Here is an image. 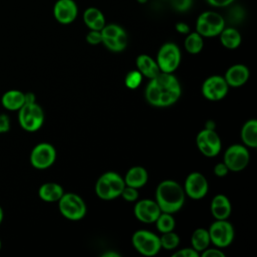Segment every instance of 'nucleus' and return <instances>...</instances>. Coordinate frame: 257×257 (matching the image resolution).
<instances>
[{
	"label": "nucleus",
	"instance_id": "1",
	"mask_svg": "<svg viewBox=\"0 0 257 257\" xmlns=\"http://www.w3.org/2000/svg\"><path fill=\"white\" fill-rule=\"evenodd\" d=\"M181 95V85L172 73L160 72L146 88V98L150 104L165 107L175 103Z\"/></svg>",
	"mask_w": 257,
	"mask_h": 257
},
{
	"label": "nucleus",
	"instance_id": "14",
	"mask_svg": "<svg viewBox=\"0 0 257 257\" xmlns=\"http://www.w3.org/2000/svg\"><path fill=\"white\" fill-rule=\"evenodd\" d=\"M55 20L60 24L72 23L78 14V7L74 0H56L52 10Z\"/></svg>",
	"mask_w": 257,
	"mask_h": 257
},
{
	"label": "nucleus",
	"instance_id": "22",
	"mask_svg": "<svg viewBox=\"0 0 257 257\" xmlns=\"http://www.w3.org/2000/svg\"><path fill=\"white\" fill-rule=\"evenodd\" d=\"M63 194L64 192L62 187L56 183H44L38 190L39 198L42 201L48 203L58 202Z\"/></svg>",
	"mask_w": 257,
	"mask_h": 257
},
{
	"label": "nucleus",
	"instance_id": "46",
	"mask_svg": "<svg viewBox=\"0 0 257 257\" xmlns=\"http://www.w3.org/2000/svg\"><path fill=\"white\" fill-rule=\"evenodd\" d=\"M140 4H145V3H147L148 2V0H137Z\"/></svg>",
	"mask_w": 257,
	"mask_h": 257
},
{
	"label": "nucleus",
	"instance_id": "32",
	"mask_svg": "<svg viewBox=\"0 0 257 257\" xmlns=\"http://www.w3.org/2000/svg\"><path fill=\"white\" fill-rule=\"evenodd\" d=\"M142 73L139 71V70H132L130 71L126 76H125V79H124V82H125V85L126 87L131 88V89H134V88H137L141 81H142Z\"/></svg>",
	"mask_w": 257,
	"mask_h": 257
},
{
	"label": "nucleus",
	"instance_id": "39",
	"mask_svg": "<svg viewBox=\"0 0 257 257\" xmlns=\"http://www.w3.org/2000/svg\"><path fill=\"white\" fill-rule=\"evenodd\" d=\"M201 255L204 257H224L225 256V254L219 249H207V248L203 250Z\"/></svg>",
	"mask_w": 257,
	"mask_h": 257
},
{
	"label": "nucleus",
	"instance_id": "3",
	"mask_svg": "<svg viewBox=\"0 0 257 257\" xmlns=\"http://www.w3.org/2000/svg\"><path fill=\"white\" fill-rule=\"evenodd\" d=\"M18 122L20 126L28 133L38 131L44 122L42 107L36 101L25 102L18 110Z\"/></svg>",
	"mask_w": 257,
	"mask_h": 257
},
{
	"label": "nucleus",
	"instance_id": "2",
	"mask_svg": "<svg viewBox=\"0 0 257 257\" xmlns=\"http://www.w3.org/2000/svg\"><path fill=\"white\" fill-rule=\"evenodd\" d=\"M156 202L162 212L173 214L183 207L185 202V191L175 181H163L157 188Z\"/></svg>",
	"mask_w": 257,
	"mask_h": 257
},
{
	"label": "nucleus",
	"instance_id": "44",
	"mask_svg": "<svg viewBox=\"0 0 257 257\" xmlns=\"http://www.w3.org/2000/svg\"><path fill=\"white\" fill-rule=\"evenodd\" d=\"M102 256H103V257H118V256H119V254H118V253H115V252H111V251H109V252H105V253H103V254H102Z\"/></svg>",
	"mask_w": 257,
	"mask_h": 257
},
{
	"label": "nucleus",
	"instance_id": "34",
	"mask_svg": "<svg viewBox=\"0 0 257 257\" xmlns=\"http://www.w3.org/2000/svg\"><path fill=\"white\" fill-rule=\"evenodd\" d=\"M121 197L127 201V202H134L138 199L139 194H138V189L130 187V186H124V188L121 191Z\"/></svg>",
	"mask_w": 257,
	"mask_h": 257
},
{
	"label": "nucleus",
	"instance_id": "5",
	"mask_svg": "<svg viewBox=\"0 0 257 257\" xmlns=\"http://www.w3.org/2000/svg\"><path fill=\"white\" fill-rule=\"evenodd\" d=\"M58 207L61 215L72 221L82 219L86 213L83 200L74 193H64L58 200Z\"/></svg>",
	"mask_w": 257,
	"mask_h": 257
},
{
	"label": "nucleus",
	"instance_id": "47",
	"mask_svg": "<svg viewBox=\"0 0 257 257\" xmlns=\"http://www.w3.org/2000/svg\"><path fill=\"white\" fill-rule=\"evenodd\" d=\"M1 247H2V243H1V239H0V250H1Z\"/></svg>",
	"mask_w": 257,
	"mask_h": 257
},
{
	"label": "nucleus",
	"instance_id": "18",
	"mask_svg": "<svg viewBox=\"0 0 257 257\" xmlns=\"http://www.w3.org/2000/svg\"><path fill=\"white\" fill-rule=\"evenodd\" d=\"M225 80L228 85L237 87L244 84L249 78V69L243 64H235L231 66L225 74Z\"/></svg>",
	"mask_w": 257,
	"mask_h": 257
},
{
	"label": "nucleus",
	"instance_id": "38",
	"mask_svg": "<svg viewBox=\"0 0 257 257\" xmlns=\"http://www.w3.org/2000/svg\"><path fill=\"white\" fill-rule=\"evenodd\" d=\"M208 4H210L213 7L217 8H223L231 5L235 0H206Z\"/></svg>",
	"mask_w": 257,
	"mask_h": 257
},
{
	"label": "nucleus",
	"instance_id": "4",
	"mask_svg": "<svg viewBox=\"0 0 257 257\" xmlns=\"http://www.w3.org/2000/svg\"><path fill=\"white\" fill-rule=\"evenodd\" d=\"M225 27V19L215 11H204L196 21V31L202 37H215Z\"/></svg>",
	"mask_w": 257,
	"mask_h": 257
},
{
	"label": "nucleus",
	"instance_id": "8",
	"mask_svg": "<svg viewBox=\"0 0 257 257\" xmlns=\"http://www.w3.org/2000/svg\"><path fill=\"white\" fill-rule=\"evenodd\" d=\"M132 242L136 250L146 256H154L161 249L160 237L147 230H139L135 232Z\"/></svg>",
	"mask_w": 257,
	"mask_h": 257
},
{
	"label": "nucleus",
	"instance_id": "17",
	"mask_svg": "<svg viewBox=\"0 0 257 257\" xmlns=\"http://www.w3.org/2000/svg\"><path fill=\"white\" fill-rule=\"evenodd\" d=\"M0 101L5 109L18 111L25 103V93L19 89H9L2 94Z\"/></svg>",
	"mask_w": 257,
	"mask_h": 257
},
{
	"label": "nucleus",
	"instance_id": "26",
	"mask_svg": "<svg viewBox=\"0 0 257 257\" xmlns=\"http://www.w3.org/2000/svg\"><path fill=\"white\" fill-rule=\"evenodd\" d=\"M191 242H192L193 248L198 252L203 251L206 248H208V246L211 242L208 230L203 229V228L195 230L194 233L192 234Z\"/></svg>",
	"mask_w": 257,
	"mask_h": 257
},
{
	"label": "nucleus",
	"instance_id": "31",
	"mask_svg": "<svg viewBox=\"0 0 257 257\" xmlns=\"http://www.w3.org/2000/svg\"><path fill=\"white\" fill-rule=\"evenodd\" d=\"M160 242H161V247L167 250H172L179 245L180 238L176 233H174L173 231H170V232L163 233V235L160 238Z\"/></svg>",
	"mask_w": 257,
	"mask_h": 257
},
{
	"label": "nucleus",
	"instance_id": "12",
	"mask_svg": "<svg viewBox=\"0 0 257 257\" xmlns=\"http://www.w3.org/2000/svg\"><path fill=\"white\" fill-rule=\"evenodd\" d=\"M197 147L200 152L207 157H215L221 151V140L213 128L201 131L196 139Z\"/></svg>",
	"mask_w": 257,
	"mask_h": 257
},
{
	"label": "nucleus",
	"instance_id": "6",
	"mask_svg": "<svg viewBox=\"0 0 257 257\" xmlns=\"http://www.w3.org/2000/svg\"><path fill=\"white\" fill-rule=\"evenodd\" d=\"M101 43L111 51H122L127 45V34L124 29L117 24H105L100 30Z\"/></svg>",
	"mask_w": 257,
	"mask_h": 257
},
{
	"label": "nucleus",
	"instance_id": "33",
	"mask_svg": "<svg viewBox=\"0 0 257 257\" xmlns=\"http://www.w3.org/2000/svg\"><path fill=\"white\" fill-rule=\"evenodd\" d=\"M193 4V0H171L172 7L179 12L188 11Z\"/></svg>",
	"mask_w": 257,
	"mask_h": 257
},
{
	"label": "nucleus",
	"instance_id": "15",
	"mask_svg": "<svg viewBox=\"0 0 257 257\" xmlns=\"http://www.w3.org/2000/svg\"><path fill=\"white\" fill-rule=\"evenodd\" d=\"M185 192L192 199H201L208 192L206 178L198 172L191 173L185 181Z\"/></svg>",
	"mask_w": 257,
	"mask_h": 257
},
{
	"label": "nucleus",
	"instance_id": "27",
	"mask_svg": "<svg viewBox=\"0 0 257 257\" xmlns=\"http://www.w3.org/2000/svg\"><path fill=\"white\" fill-rule=\"evenodd\" d=\"M185 48L186 50L191 53V54H197L199 53L203 46H204V41H203V37L197 32H189L187 34V37L185 39L184 42Z\"/></svg>",
	"mask_w": 257,
	"mask_h": 257
},
{
	"label": "nucleus",
	"instance_id": "42",
	"mask_svg": "<svg viewBox=\"0 0 257 257\" xmlns=\"http://www.w3.org/2000/svg\"><path fill=\"white\" fill-rule=\"evenodd\" d=\"M175 28L181 34H188L190 32V26L185 22H178L175 25Z\"/></svg>",
	"mask_w": 257,
	"mask_h": 257
},
{
	"label": "nucleus",
	"instance_id": "20",
	"mask_svg": "<svg viewBox=\"0 0 257 257\" xmlns=\"http://www.w3.org/2000/svg\"><path fill=\"white\" fill-rule=\"evenodd\" d=\"M211 212L216 220H225L231 213V204L224 195H217L211 203Z\"/></svg>",
	"mask_w": 257,
	"mask_h": 257
},
{
	"label": "nucleus",
	"instance_id": "37",
	"mask_svg": "<svg viewBox=\"0 0 257 257\" xmlns=\"http://www.w3.org/2000/svg\"><path fill=\"white\" fill-rule=\"evenodd\" d=\"M173 256L174 257H198L199 252L196 251L194 248H185L177 251Z\"/></svg>",
	"mask_w": 257,
	"mask_h": 257
},
{
	"label": "nucleus",
	"instance_id": "43",
	"mask_svg": "<svg viewBox=\"0 0 257 257\" xmlns=\"http://www.w3.org/2000/svg\"><path fill=\"white\" fill-rule=\"evenodd\" d=\"M35 100V95L32 92H26L25 93V102H34Z\"/></svg>",
	"mask_w": 257,
	"mask_h": 257
},
{
	"label": "nucleus",
	"instance_id": "21",
	"mask_svg": "<svg viewBox=\"0 0 257 257\" xmlns=\"http://www.w3.org/2000/svg\"><path fill=\"white\" fill-rule=\"evenodd\" d=\"M125 186H130L136 189H139L146 185L148 181V173L145 168L143 167H133L131 168L127 173L125 174V177L123 179Z\"/></svg>",
	"mask_w": 257,
	"mask_h": 257
},
{
	"label": "nucleus",
	"instance_id": "40",
	"mask_svg": "<svg viewBox=\"0 0 257 257\" xmlns=\"http://www.w3.org/2000/svg\"><path fill=\"white\" fill-rule=\"evenodd\" d=\"M228 168H227V166L224 164V163H219V164H217L216 166H215V168H214V174L216 175V176H218V177H224V176H226L227 175V173H228Z\"/></svg>",
	"mask_w": 257,
	"mask_h": 257
},
{
	"label": "nucleus",
	"instance_id": "29",
	"mask_svg": "<svg viewBox=\"0 0 257 257\" xmlns=\"http://www.w3.org/2000/svg\"><path fill=\"white\" fill-rule=\"evenodd\" d=\"M155 222H157L158 230L162 233L173 231L175 227V220L169 213L163 212V214H160V216L157 218Z\"/></svg>",
	"mask_w": 257,
	"mask_h": 257
},
{
	"label": "nucleus",
	"instance_id": "28",
	"mask_svg": "<svg viewBox=\"0 0 257 257\" xmlns=\"http://www.w3.org/2000/svg\"><path fill=\"white\" fill-rule=\"evenodd\" d=\"M103 177L105 178V180L108 183V186L110 188L113 199L120 196L121 191L125 186L123 179L118 174H116L114 172H107V173L103 174Z\"/></svg>",
	"mask_w": 257,
	"mask_h": 257
},
{
	"label": "nucleus",
	"instance_id": "45",
	"mask_svg": "<svg viewBox=\"0 0 257 257\" xmlns=\"http://www.w3.org/2000/svg\"><path fill=\"white\" fill-rule=\"evenodd\" d=\"M3 219H4V211H3L2 207L0 206V225H1L2 222H3Z\"/></svg>",
	"mask_w": 257,
	"mask_h": 257
},
{
	"label": "nucleus",
	"instance_id": "11",
	"mask_svg": "<svg viewBox=\"0 0 257 257\" xmlns=\"http://www.w3.org/2000/svg\"><path fill=\"white\" fill-rule=\"evenodd\" d=\"M248 150L241 145H232L229 147L224 155V164L229 171L239 172L246 168L249 163Z\"/></svg>",
	"mask_w": 257,
	"mask_h": 257
},
{
	"label": "nucleus",
	"instance_id": "7",
	"mask_svg": "<svg viewBox=\"0 0 257 257\" xmlns=\"http://www.w3.org/2000/svg\"><path fill=\"white\" fill-rule=\"evenodd\" d=\"M181 61V51L177 44L167 42L161 46L157 54V63L162 72L172 73Z\"/></svg>",
	"mask_w": 257,
	"mask_h": 257
},
{
	"label": "nucleus",
	"instance_id": "41",
	"mask_svg": "<svg viewBox=\"0 0 257 257\" xmlns=\"http://www.w3.org/2000/svg\"><path fill=\"white\" fill-rule=\"evenodd\" d=\"M243 13H244V11H243L242 8H240V7H238V6L233 7V9H232L231 12H230V18H231V19L237 18L238 20H241V19L243 18Z\"/></svg>",
	"mask_w": 257,
	"mask_h": 257
},
{
	"label": "nucleus",
	"instance_id": "24",
	"mask_svg": "<svg viewBox=\"0 0 257 257\" xmlns=\"http://www.w3.org/2000/svg\"><path fill=\"white\" fill-rule=\"evenodd\" d=\"M219 35L222 45L228 49H235L241 44V34L236 28L224 27Z\"/></svg>",
	"mask_w": 257,
	"mask_h": 257
},
{
	"label": "nucleus",
	"instance_id": "10",
	"mask_svg": "<svg viewBox=\"0 0 257 257\" xmlns=\"http://www.w3.org/2000/svg\"><path fill=\"white\" fill-rule=\"evenodd\" d=\"M210 241L217 247H227L234 239L233 226L225 220H217L209 229Z\"/></svg>",
	"mask_w": 257,
	"mask_h": 257
},
{
	"label": "nucleus",
	"instance_id": "19",
	"mask_svg": "<svg viewBox=\"0 0 257 257\" xmlns=\"http://www.w3.org/2000/svg\"><path fill=\"white\" fill-rule=\"evenodd\" d=\"M82 19L89 30H101L105 25V17L96 7L86 8L83 11Z\"/></svg>",
	"mask_w": 257,
	"mask_h": 257
},
{
	"label": "nucleus",
	"instance_id": "16",
	"mask_svg": "<svg viewBox=\"0 0 257 257\" xmlns=\"http://www.w3.org/2000/svg\"><path fill=\"white\" fill-rule=\"evenodd\" d=\"M135 216L142 222L153 223L161 214V209L157 202L153 200H142L139 201L134 209Z\"/></svg>",
	"mask_w": 257,
	"mask_h": 257
},
{
	"label": "nucleus",
	"instance_id": "25",
	"mask_svg": "<svg viewBox=\"0 0 257 257\" xmlns=\"http://www.w3.org/2000/svg\"><path fill=\"white\" fill-rule=\"evenodd\" d=\"M241 139L243 143L250 147H257V120L250 119L247 120L241 130Z\"/></svg>",
	"mask_w": 257,
	"mask_h": 257
},
{
	"label": "nucleus",
	"instance_id": "35",
	"mask_svg": "<svg viewBox=\"0 0 257 257\" xmlns=\"http://www.w3.org/2000/svg\"><path fill=\"white\" fill-rule=\"evenodd\" d=\"M85 39L89 44H92V45L101 43L102 38H101L100 30H89V32L85 36Z\"/></svg>",
	"mask_w": 257,
	"mask_h": 257
},
{
	"label": "nucleus",
	"instance_id": "30",
	"mask_svg": "<svg viewBox=\"0 0 257 257\" xmlns=\"http://www.w3.org/2000/svg\"><path fill=\"white\" fill-rule=\"evenodd\" d=\"M95 193L96 195L103 200H111L113 199L110 188L108 186L107 181L105 180V178L102 176H100L95 184Z\"/></svg>",
	"mask_w": 257,
	"mask_h": 257
},
{
	"label": "nucleus",
	"instance_id": "36",
	"mask_svg": "<svg viewBox=\"0 0 257 257\" xmlns=\"http://www.w3.org/2000/svg\"><path fill=\"white\" fill-rule=\"evenodd\" d=\"M10 117L6 113L0 114V134H5L10 131Z\"/></svg>",
	"mask_w": 257,
	"mask_h": 257
},
{
	"label": "nucleus",
	"instance_id": "23",
	"mask_svg": "<svg viewBox=\"0 0 257 257\" xmlns=\"http://www.w3.org/2000/svg\"><path fill=\"white\" fill-rule=\"evenodd\" d=\"M137 67L142 75H145L149 78H153L161 72L157 61H155L150 55L147 54H141L138 56Z\"/></svg>",
	"mask_w": 257,
	"mask_h": 257
},
{
	"label": "nucleus",
	"instance_id": "9",
	"mask_svg": "<svg viewBox=\"0 0 257 257\" xmlns=\"http://www.w3.org/2000/svg\"><path fill=\"white\" fill-rule=\"evenodd\" d=\"M30 164L38 170H45L52 166L56 159V151L51 144L39 143L30 153Z\"/></svg>",
	"mask_w": 257,
	"mask_h": 257
},
{
	"label": "nucleus",
	"instance_id": "13",
	"mask_svg": "<svg viewBox=\"0 0 257 257\" xmlns=\"http://www.w3.org/2000/svg\"><path fill=\"white\" fill-rule=\"evenodd\" d=\"M228 92V84L224 77L213 75L208 77L202 85L203 95L210 100H220L226 96Z\"/></svg>",
	"mask_w": 257,
	"mask_h": 257
}]
</instances>
